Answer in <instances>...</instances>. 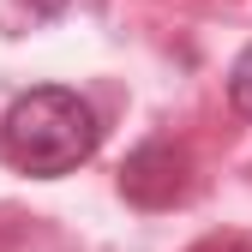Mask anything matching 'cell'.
Segmentation results:
<instances>
[{"label": "cell", "mask_w": 252, "mask_h": 252, "mask_svg": "<svg viewBox=\"0 0 252 252\" xmlns=\"http://www.w3.org/2000/svg\"><path fill=\"white\" fill-rule=\"evenodd\" d=\"M228 96H234L240 114H252V42L234 54V66H228Z\"/></svg>", "instance_id": "3957f363"}, {"label": "cell", "mask_w": 252, "mask_h": 252, "mask_svg": "<svg viewBox=\"0 0 252 252\" xmlns=\"http://www.w3.org/2000/svg\"><path fill=\"white\" fill-rule=\"evenodd\" d=\"M96 138L102 126L96 114H90V102L78 96V90L66 84H36L24 90V96L6 108V120H0V150H6V162L24 168V174H72L78 162H90L96 156Z\"/></svg>", "instance_id": "6da1fadb"}, {"label": "cell", "mask_w": 252, "mask_h": 252, "mask_svg": "<svg viewBox=\"0 0 252 252\" xmlns=\"http://www.w3.org/2000/svg\"><path fill=\"white\" fill-rule=\"evenodd\" d=\"M192 252H252V240H246V234H210V240H198Z\"/></svg>", "instance_id": "5b68a950"}, {"label": "cell", "mask_w": 252, "mask_h": 252, "mask_svg": "<svg viewBox=\"0 0 252 252\" xmlns=\"http://www.w3.org/2000/svg\"><path fill=\"white\" fill-rule=\"evenodd\" d=\"M192 174V162H186V150L180 144H144V150H132V162H126V174H120V192L132 198V204H150V210H162V204H180L186 198V180Z\"/></svg>", "instance_id": "7a4b0ae2"}, {"label": "cell", "mask_w": 252, "mask_h": 252, "mask_svg": "<svg viewBox=\"0 0 252 252\" xmlns=\"http://www.w3.org/2000/svg\"><path fill=\"white\" fill-rule=\"evenodd\" d=\"M60 6H66V0H0V12H6V18H54Z\"/></svg>", "instance_id": "277c9868"}]
</instances>
